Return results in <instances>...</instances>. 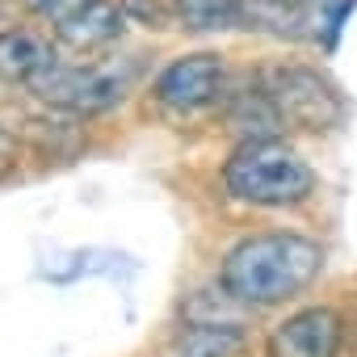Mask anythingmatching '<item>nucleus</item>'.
<instances>
[{
  "label": "nucleus",
  "mask_w": 357,
  "mask_h": 357,
  "mask_svg": "<svg viewBox=\"0 0 357 357\" xmlns=\"http://www.w3.org/2000/svg\"><path fill=\"white\" fill-rule=\"evenodd\" d=\"M324 244L303 231H252L227 248L219 286L236 307H282L315 286L324 273Z\"/></svg>",
  "instance_id": "nucleus-1"
},
{
  "label": "nucleus",
  "mask_w": 357,
  "mask_h": 357,
  "mask_svg": "<svg viewBox=\"0 0 357 357\" xmlns=\"http://www.w3.org/2000/svg\"><path fill=\"white\" fill-rule=\"evenodd\" d=\"M319 176L307 164L303 151H294L282 139H248L236 143V151L223 164V190L231 202L257 206V211H290L315 198Z\"/></svg>",
  "instance_id": "nucleus-2"
},
{
  "label": "nucleus",
  "mask_w": 357,
  "mask_h": 357,
  "mask_svg": "<svg viewBox=\"0 0 357 357\" xmlns=\"http://www.w3.org/2000/svg\"><path fill=\"white\" fill-rule=\"evenodd\" d=\"M257 84L273 97L278 114L286 118V130H307V135H328L336 126H344L349 105L340 97V89L307 63H269L261 68Z\"/></svg>",
  "instance_id": "nucleus-3"
},
{
  "label": "nucleus",
  "mask_w": 357,
  "mask_h": 357,
  "mask_svg": "<svg viewBox=\"0 0 357 357\" xmlns=\"http://www.w3.org/2000/svg\"><path fill=\"white\" fill-rule=\"evenodd\" d=\"M43 105L72 114V118H89V114H105L126 97V76L105 72V68H84V63H51L47 72H38L26 84Z\"/></svg>",
  "instance_id": "nucleus-4"
},
{
  "label": "nucleus",
  "mask_w": 357,
  "mask_h": 357,
  "mask_svg": "<svg viewBox=\"0 0 357 357\" xmlns=\"http://www.w3.org/2000/svg\"><path fill=\"white\" fill-rule=\"evenodd\" d=\"M151 101L168 114H202L227 101V59L215 51H194L172 59L151 80Z\"/></svg>",
  "instance_id": "nucleus-5"
},
{
  "label": "nucleus",
  "mask_w": 357,
  "mask_h": 357,
  "mask_svg": "<svg viewBox=\"0 0 357 357\" xmlns=\"http://www.w3.org/2000/svg\"><path fill=\"white\" fill-rule=\"evenodd\" d=\"M349 324L336 307L311 303L278 319L265 336V357H340Z\"/></svg>",
  "instance_id": "nucleus-6"
},
{
  "label": "nucleus",
  "mask_w": 357,
  "mask_h": 357,
  "mask_svg": "<svg viewBox=\"0 0 357 357\" xmlns=\"http://www.w3.org/2000/svg\"><path fill=\"white\" fill-rule=\"evenodd\" d=\"M122 30H126V13L118 9V0H89L84 9H76L55 26V43H63L76 55H89V51L114 47Z\"/></svg>",
  "instance_id": "nucleus-7"
},
{
  "label": "nucleus",
  "mask_w": 357,
  "mask_h": 357,
  "mask_svg": "<svg viewBox=\"0 0 357 357\" xmlns=\"http://www.w3.org/2000/svg\"><path fill=\"white\" fill-rule=\"evenodd\" d=\"M223 105H227V109H223L227 130H231L240 143H248V139H282V135H286V118L278 114L273 97H269L261 84L240 89V93H227Z\"/></svg>",
  "instance_id": "nucleus-8"
},
{
  "label": "nucleus",
  "mask_w": 357,
  "mask_h": 357,
  "mask_svg": "<svg viewBox=\"0 0 357 357\" xmlns=\"http://www.w3.org/2000/svg\"><path fill=\"white\" fill-rule=\"evenodd\" d=\"M51 63H55L51 38H43L34 30H0V80L30 84Z\"/></svg>",
  "instance_id": "nucleus-9"
},
{
  "label": "nucleus",
  "mask_w": 357,
  "mask_h": 357,
  "mask_svg": "<svg viewBox=\"0 0 357 357\" xmlns=\"http://www.w3.org/2000/svg\"><path fill=\"white\" fill-rule=\"evenodd\" d=\"M172 17L194 34L248 30V0H172Z\"/></svg>",
  "instance_id": "nucleus-10"
},
{
  "label": "nucleus",
  "mask_w": 357,
  "mask_h": 357,
  "mask_svg": "<svg viewBox=\"0 0 357 357\" xmlns=\"http://www.w3.org/2000/svg\"><path fill=\"white\" fill-rule=\"evenodd\" d=\"M244 349L240 324H194L181 336V357H236Z\"/></svg>",
  "instance_id": "nucleus-11"
},
{
  "label": "nucleus",
  "mask_w": 357,
  "mask_h": 357,
  "mask_svg": "<svg viewBox=\"0 0 357 357\" xmlns=\"http://www.w3.org/2000/svg\"><path fill=\"white\" fill-rule=\"evenodd\" d=\"M118 9L126 13V22L143 26V30H168L172 9H164L160 0H118Z\"/></svg>",
  "instance_id": "nucleus-12"
},
{
  "label": "nucleus",
  "mask_w": 357,
  "mask_h": 357,
  "mask_svg": "<svg viewBox=\"0 0 357 357\" xmlns=\"http://www.w3.org/2000/svg\"><path fill=\"white\" fill-rule=\"evenodd\" d=\"M89 0H26V9L34 13V17H47L51 26H59L63 17H72L76 9H84Z\"/></svg>",
  "instance_id": "nucleus-13"
},
{
  "label": "nucleus",
  "mask_w": 357,
  "mask_h": 357,
  "mask_svg": "<svg viewBox=\"0 0 357 357\" xmlns=\"http://www.w3.org/2000/svg\"><path fill=\"white\" fill-rule=\"evenodd\" d=\"M17 160H22V143H17V135H13L9 126H0V176H9V172L17 168Z\"/></svg>",
  "instance_id": "nucleus-14"
},
{
  "label": "nucleus",
  "mask_w": 357,
  "mask_h": 357,
  "mask_svg": "<svg viewBox=\"0 0 357 357\" xmlns=\"http://www.w3.org/2000/svg\"><path fill=\"white\" fill-rule=\"evenodd\" d=\"M278 5H290V9H307L311 0H278Z\"/></svg>",
  "instance_id": "nucleus-15"
}]
</instances>
